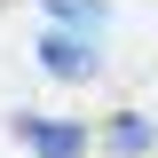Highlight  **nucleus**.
Masks as SVG:
<instances>
[{
  "instance_id": "f257e3e1",
  "label": "nucleus",
  "mask_w": 158,
  "mask_h": 158,
  "mask_svg": "<svg viewBox=\"0 0 158 158\" xmlns=\"http://www.w3.org/2000/svg\"><path fill=\"white\" fill-rule=\"evenodd\" d=\"M40 63L79 87V79L103 71V40H95V32H71V24H48V32H40Z\"/></svg>"
},
{
  "instance_id": "f03ea898",
  "label": "nucleus",
  "mask_w": 158,
  "mask_h": 158,
  "mask_svg": "<svg viewBox=\"0 0 158 158\" xmlns=\"http://www.w3.org/2000/svg\"><path fill=\"white\" fill-rule=\"evenodd\" d=\"M16 135L32 142L40 158H79V142H87V127H71V118H32V111H24V118H16Z\"/></svg>"
},
{
  "instance_id": "7ed1b4c3",
  "label": "nucleus",
  "mask_w": 158,
  "mask_h": 158,
  "mask_svg": "<svg viewBox=\"0 0 158 158\" xmlns=\"http://www.w3.org/2000/svg\"><path fill=\"white\" fill-rule=\"evenodd\" d=\"M103 16H111L103 0H48V24H71V32H95V40H103Z\"/></svg>"
},
{
  "instance_id": "20e7f679",
  "label": "nucleus",
  "mask_w": 158,
  "mask_h": 158,
  "mask_svg": "<svg viewBox=\"0 0 158 158\" xmlns=\"http://www.w3.org/2000/svg\"><path fill=\"white\" fill-rule=\"evenodd\" d=\"M111 150H118V158H142V150H150V118L118 111V118H111Z\"/></svg>"
}]
</instances>
